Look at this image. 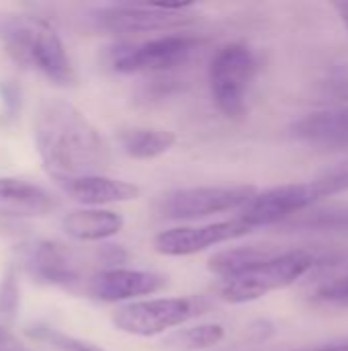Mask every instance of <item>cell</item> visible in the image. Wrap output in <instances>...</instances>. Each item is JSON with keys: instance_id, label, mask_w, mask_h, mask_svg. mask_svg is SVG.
Masks as SVG:
<instances>
[{"instance_id": "10", "label": "cell", "mask_w": 348, "mask_h": 351, "mask_svg": "<svg viewBox=\"0 0 348 351\" xmlns=\"http://www.w3.org/2000/svg\"><path fill=\"white\" fill-rule=\"evenodd\" d=\"M248 232L252 230L238 218L203 226H176L154 237V251L166 257H189L246 237Z\"/></svg>"}, {"instance_id": "18", "label": "cell", "mask_w": 348, "mask_h": 351, "mask_svg": "<svg viewBox=\"0 0 348 351\" xmlns=\"http://www.w3.org/2000/svg\"><path fill=\"white\" fill-rule=\"evenodd\" d=\"M287 228L299 232L348 234V206H312L295 218H291L287 222Z\"/></svg>"}, {"instance_id": "4", "label": "cell", "mask_w": 348, "mask_h": 351, "mask_svg": "<svg viewBox=\"0 0 348 351\" xmlns=\"http://www.w3.org/2000/svg\"><path fill=\"white\" fill-rule=\"evenodd\" d=\"M256 195L252 185L180 187L158 195L152 204L160 220H201L213 214L242 210Z\"/></svg>"}, {"instance_id": "2", "label": "cell", "mask_w": 348, "mask_h": 351, "mask_svg": "<svg viewBox=\"0 0 348 351\" xmlns=\"http://www.w3.org/2000/svg\"><path fill=\"white\" fill-rule=\"evenodd\" d=\"M0 41L14 62L37 70L51 84L62 88L76 86L78 76L64 41L45 19L29 14L6 16L0 21Z\"/></svg>"}, {"instance_id": "19", "label": "cell", "mask_w": 348, "mask_h": 351, "mask_svg": "<svg viewBox=\"0 0 348 351\" xmlns=\"http://www.w3.org/2000/svg\"><path fill=\"white\" fill-rule=\"evenodd\" d=\"M275 251H271L267 247H252V245L232 247V249H224V251L211 255L207 267L213 276H217L226 282V280H232V278L244 274L246 269L254 267L256 263L265 261Z\"/></svg>"}, {"instance_id": "3", "label": "cell", "mask_w": 348, "mask_h": 351, "mask_svg": "<svg viewBox=\"0 0 348 351\" xmlns=\"http://www.w3.org/2000/svg\"><path fill=\"white\" fill-rule=\"evenodd\" d=\"M312 269H316V251L312 249L273 253L244 274L226 280L222 286V298L230 304L254 302L271 292L293 286Z\"/></svg>"}, {"instance_id": "15", "label": "cell", "mask_w": 348, "mask_h": 351, "mask_svg": "<svg viewBox=\"0 0 348 351\" xmlns=\"http://www.w3.org/2000/svg\"><path fill=\"white\" fill-rule=\"evenodd\" d=\"M62 185L74 202L86 208H105L111 204H125V202L137 199L142 193L137 185L129 181L113 179L107 175H88V177H80Z\"/></svg>"}, {"instance_id": "9", "label": "cell", "mask_w": 348, "mask_h": 351, "mask_svg": "<svg viewBox=\"0 0 348 351\" xmlns=\"http://www.w3.org/2000/svg\"><path fill=\"white\" fill-rule=\"evenodd\" d=\"M201 39L187 33H168L139 45H131L123 49L113 68L121 74H158L168 72L185 62L199 49Z\"/></svg>"}, {"instance_id": "1", "label": "cell", "mask_w": 348, "mask_h": 351, "mask_svg": "<svg viewBox=\"0 0 348 351\" xmlns=\"http://www.w3.org/2000/svg\"><path fill=\"white\" fill-rule=\"evenodd\" d=\"M33 136L45 171L57 183L105 175L109 167L107 142L94 123L70 101H41L33 119Z\"/></svg>"}, {"instance_id": "21", "label": "cell", "mask_w": 348, "mask_h": 351, "mask_svg": "<svg viewBox=\"0 0 348 351\" xmlns=\"http://www.w3.org/2000/svg\"><path fill=\"white\" fill-rule=\"evenodd\" d=\"M25 335L29 339H33V341L47 343V346H51L53 350L57 351H107L105 348L96 346V343L66 335V333H62V331H57V329H53L49 325H41V323L29 325L25 329Z\"/></svg>"}, {"instance_id": "6", "label": "cell", "mask_w": 348, "mask_h": 351, "mask_svg": "<svg viewBox=\"0 0 348 351\" xmlns=\"http://www.w3.org/2000/svg\"><path fill=\"white\" fill-rule=\"evenodd\" d=\"M189 8H193V2H127L101 8L94 21L98 29L111 35L178 31L195 21L187 12Z\"/></svg>"}, {"instance_id": "11", "label": "cell", "mask_w": 348, "mask_h": 351, "mask_svg": "<svg viewBox=\"0 0 348 351\" xmlns=\"http://www.w3.org/2000/svg\"><path fill=\"white\" fill-rule=\"evenodd\" d=\"M166 286V278L156 271L146 269H127V267H109L92 276L88 282L90 298L98 302H135L144 296H152Z\"/></svg>"}, {"instance_id": "13", "label": "cell", "mask_w": 348, "mask_h": 351, "mask_svg": "<svg viewBox=\"0 0 348 351\" xmlns=\"http://www.w3.org/2000/svg\"><path fill=\"white\" fill-rule=\"evenodd\" d=\"M295 138L324 150L348 148V105L304 115L291 125Z\"/></svg>"}, {"instance_id": "22", "label": "cell", "mask_w": 348, "mask_h": 351, "mask_svg": "<svg viewBox=\"0 0 348 351\" xmlns=\"http://www.w3.org/2000/svg\"><path fill=\"white\" fill-rule=\"evenodd\" d=\"M18 313V284L14 271H6L0 282V315L6 321H12Z\"/></svg>"}, {"instance_id": "14", "label": "cell", "mask_w": 348, "mask_h": 351, "mask_svg": "<svg viewBox=\"0 0 348 351\" xmlns=\"http://www.w3.org/2000/svg\"><path fill=\"white\" fill-rule=\"evenodd\" d=\"M57 208V199L25 179L0 177V216L6 218H43Z\"/></svg>"}, {"instance_id": "23", "label": "cell", "mask_w": 348, "mask_h": 351, "mask_svg": "<svg viewBox=\"0 0 348 351\" xmlns=\"http://www.w3.org/2000/svg\"><path fill=\"white\" fill-rule=\"evenodd\" d=\"M314 300L320 304H330V306H345L348 308V276L336 278L324 286H320L314 294Z\"/></svg>"}, {"instance_id": "17", "label": "cell", "mask_w": 348, "mask_h": 351, "mask_svg": "<svg viewBox=\"0 0 348 351\" xmlns=\"http://www.w3.org/2000/svg\"><path fill=\"white\" fill-rule=\"evenodd\" d=\"M119 140L129 158L152 160L166 154L176 144V134L162 128H133L125 130Z\"/></svg>"}, {"instance_id": "20", "label": "cell", "mask_w": 348, "mask_h": 351, "mask_svg": "<svg viewBox=\"0 0 348 351\" xmlns=\"http://www.w3.org/2000/svg\"><path fill=\"white\" fill-rule=\"evenodd\" d=\"M226 337V329L217 323H201L185 329H174L166 339L164 348L170 351H203L215 348Z\"/></svg>"}, {"instance_id": "16", "label": "cell", "mask_w": 348, "mask_h": 351, "mask_svg": "<svg viewBox=\"0 0 348 351\" xmlns=\"http://www.w3.org/2000/svg\"><path fill=\"white\" fill-rule=\"evenodd\" d=\"M123 226V216L105 208H82L62 218V230L78 243H103L117 237Z\"/></svg>"}, {"instance_id": "24", "label": "cell", "mask_w": 348, "mask_h": 351, "mask_svg": "<svg viewBox=\"0 0 348 351\" xmlns=\"http://www.w3.org/2000/svg\"><path fill=\"white\" fill-rule=\"evenodd\" d=\"M0 351H31L29 348H25L23 343H18L14 337H10L8 333L0 331Z\"/></svg>"}, {"instance_id": "25", "label": "cell", "mask_w": 348, "mask_h": 351, "mask_svg": "<svg viewBox=\"0 0 348 351\" xmlns=\"http://www.w3.org/2000/svg\"><path fill=\"white\" fill-rule=\"evenodd\" d=\"M332 8L338 12V16H340L343 25L347 27V31H348V2H332Z\"/></svg>"}, {"instance_id": "5", "label": "cell", "mask_w": 348, "mask_h": 351, "mask_svg": "<svg viewBox=\"0 0 348 351\" xmlns=\"http://www.w3.org/2000/svg\"><path fill=\"white\" fill-rule=\"evenodd\" d=\"M256 72V60L246 43H228L211 58L209 86L217 109L230 117L246 115V95Z\"/></svg>"}, {"instance_id": "7", "label": "cell", "mask_w": 348, "mask_h": 351, "mask_svg": "<svg viewBox=\"0 0 348 351\" xmlns=\"http://www.w3.org/2000/svg\"><path fill=\"white\" fill-rule=\"evenodd\" d=\"M197 315L191 298H144L121 304L111 321L115 329L133 337H158L183 327Z\"/></svg>"}, {"instance_id": "26", "label": "cell", "mask_w": 348, "mask_h": 351, "mask_svg": "<svg viewBox=\"0 0 348 351\" xmlns=\"http://www.w3.org/2000/svg\"><path fill=\"white\" fill-rule=\"evenodd\" d=\"M312 351H348V343H340V346H328V348H320V350Z\"/></svg>"}, {"instance_id": "12", "label": "cell", "mask_w": 348, "mask_h": 351, "mask_svg": "<svg viewBox=\"0 0 348 351\" xmlns=\"http://www.w3.org/2000/svg\"><path fill=\"white\" fill-rule=\"evenodd\" d=\"M23 265L27 274L45 286L70 288L78 282V269L72 255L53 241H35L23 251Z\"/></svg>"}, {"instance_id": "8", "label": "cell", "mask_w": 348, "mask_h": 351, "mask_svg": "<svg viewBox=\"0 0 348 351\" xmlns=\"http://www.w3.org/2000/svg\"><path fill=\"white\" fill-rule=\"evenodd\" d=\"M320 191L314 181L310 183H289L271 187L267 191H256V195L240 210L238 220L250 230L287 224L291 218L320 202Z\"/></svg>"}]
</instances>
